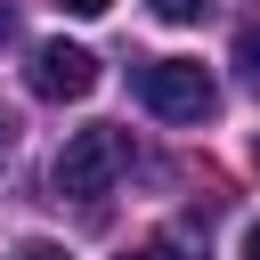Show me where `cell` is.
Here are the masks:
<instances>
[{"mask_svg": "<svg viewBox=\"0 0 260 260\" xmlns=\"http://www.w3.org/2000/svg\"><path fill=\"white\" fill-rule=\"evenodd\" d=\"M24 81H32V98H89L98 89V57L81 49V41H41L32 49V65H24Z\"/></svg>", "mask_w": 260, "mask_h": 260, "instance_id": "cell-3", "label": "cell"}, {"mask_svg": "<svg viewBox=\"0 0 260 260\" xmlns=\"http://www.w3.org/2000/svg\"><path fill=\"white\" fill-rule=\"evenodd\" d=\"M252 154H260V138H252Z\"/></svg>", "mask_w": 260, "mask_h": 260, "instance_id": "cell-12", "label": "cell"}, {"mask_svg": "<svg viewBox=\"0 0 260 260\" xmlns=\"http://www.w3.org/2000/svg\"><path fill=\"white\" fill-rule=\"evenodd\" d=\"M8 146H16V122H8V114H0V154H8Z\"/></svg>", "mask_w": 260, "mask_h": 260, "instance_id": "cell-11", "label": "cell"}, {"mask_svg": "<svg viewBox=\"0 0 260 260\" xmlns=\"http://www.w3.org/2000/svg\"><path fill=\"white\" fill-rule=\"evenodd\" d=\"M16 260H65V244H41L32 236V244H16Z\"/></svg>", "mask_w": 260, "mask_h": 260, "instance_id": "cell-6", "label": "cell"}, {"mask_svg": "<svg viewBox=\"0 0 260 260\" xmlns=\"http://www.w3.org/2000/svg\"><path fill=\"white\" fill-rule=\"evenodd\" d=\"M57 8H65V16H106L114 0H57Z\"/></svg>", "mask_w": 260, "mask_h": 260, "instance_id": "cell-7", "label": "cell"}, {"mask_svg": "<svg viewBox=\"0 0 260 260\" xmlns=\"http://www.w3.org/2000/svg\"><path fill=\"white\" fill-rule=\"evenodd\" d=\"M146 8H154V16H162V24H195V16H203V8H211V0H146Z\"/></svg>", "mask_w": 260, "mask_h": 260, "instance_id": "cell-5", "label": "cell"}, {"mask_svg": "<svg viewBox=\"0 0 260 260\" xmlns=\"http://www.w3.org/2000/svg\"><path fill=\"white\" fill-rule=\"evenodd\" d=\"M122 260H179L171 244H138V252H122Z\"/></svg>", "mask_w": 260, "mask_h": 260, "instance_id": "cell-8", "label": "cell"}, {"mask_svg": "<svg viewBox=\"0 0 260 260\" xmlns=\"http://www.w3.org/2000/svg\"><path fill=\"white\" fill-rule=\"evenodd\" d=\"M8 32H16V8H8V0H0V49H8Z\"/></svg>", "mask_w": 260, "mask_h": 260, "instance_id": "cell-9", "label": "cell"}, {"mask_svg": "<svg viewBox=\"0 0 260 260\" xmlns=\"http://www.w3.org/2000/svg\"><path fill=\"white\" fill-rule=\"evenodd\" d=\"M244 260H260V219H252V228H244Z\"/></svg>", "mask_w": 260, "mask_h": 260, "instance_id": "cell-10", "label": "cell"}, {"mask_svg": "<svg viewBox=\"0 0 260 260\" xmlns=\"http://www.w3.org/2000/svg\"><path fill=\"white\" fill-rule=\"evenodd\" d=\"M236 81L260 98V24H244V32H236Z\"/></svg>", "mask_w": 260, "mask_h": 260, "instance_id": "cell-4", "label": "cell"}, {"mask_svg": "<svg viewBox=\"0 0 260 260\" xmlns=\"http://www.w3.org/2000/svg\"><path fill=\"white\" fill-rule=\"evenodd\" d=\"M122 162H130V138L114 130V122H98V130H73L65 146H57V171H49V187L57 195H106L114 179H122Z\"/></svg>", "mask_w": 260, "mask_h": 260, "instance_id": "cell-1", "label": "cell"}, {"mask_svg": "<svg viewBox=\"0 0 260 260\" xmlns=\"http://www.w3.org/2000/svg\"><path fill=\"white\" fill-rule=\"evenodd\" d=\"M138 98H146V114H162V122H211V114H219V81H211L195 57H154V65L138 73Z\"/></svg>", "mask_w": 260, "mask_h": 260, "instance_id": "cell-2", "label": "cell"}]
</instances>
